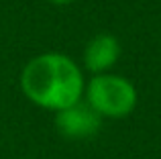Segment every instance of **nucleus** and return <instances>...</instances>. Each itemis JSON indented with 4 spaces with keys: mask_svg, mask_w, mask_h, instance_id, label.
Returning <instances> with one entry per match:
<instances>
[{
    "mask_svg": "<svg viewBox=\"0 0 161 159\" xmlns=\"http://www.w3.org/2000/svg\"><path fill=\"white\" fill-rule=\"evenodd\" d=\"M49 2H53V4H59V6H65V4H71V2H75V0H49Z\"/></svg>",
    "mask_w": 161,
    "mask_h": 159,
    "instance_id": "nucleus-5",
    "label": "nucleus"
},
{
    "mask_svg": "<svg viewBox=\"0 0 161 159\" xmlns=\"http://www.w3.org/2000/svg\"><path fill=\"white\" fill-rule=\"evenodd\" d=\"M55 127L67 139H88L102 127V116L88 102L78 100L75 104L55 112Z\"/></svg>",
    "mask_w": 161,
    "mask_h": 159,
    "instance_id": "nucleus-3",
    "label": "nucleus"
},
{
    "mask_svg": "<svg viewBox=\"0 0 161 159\" xmlns=\"http://www.w3.org/2000/svg\"><path fill=\"white\" fill-rule=\"evenodd\" d=\"M84 76L71 57L63 53H41L20 72V90L33 104L47 110H61L84 94Z\"/></svg>",
    "mask_w": 161,
    "mask_h": 159,
    "instance_id": "nucleus-1",
    "label": "nucleus"
},
{
    "mask_svg": "<svg viewBox=\"0 0 161 159\" xmlns=\"http://www.w3.org/2000/svg\"><path fill=\"white\" fill-rule=\"evenodd\" d=\"M120 57V43L110 33H100L88 41L84 49V65L92 74H108Z\"/></svg>",
    "mask_w": 161,
    "mask_h": 159,
    "instance_id": "nucleus-4",
    "label": "nucleus"
},
{
    "mask_svg": "<svg viewBox=\"0 0 161 159\" xmlns=\"http://www.w3.org/2000/svg\"><path fill=\"white\" fill-rule=\"evenodd\" d=\"M84 90L86 102L102 118H125L137 106L135 86L116 74H96Z\"/></svg>",
    "mask_w": 161,
    "mask_h": 159,
    "instance_id": "nucleus-2",
    "label": "nucleus"
}]
</instances>
